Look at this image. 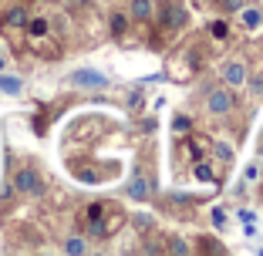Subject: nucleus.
<instances>
[{
	"label": "nucleus",
	"mask_w": 263,
	"mask_h": 256,
	"mask_svg": "<svg viewBox=\"0 0 263 256\" xmlns=\"http://www.w3.org/2000/svg\"><path fill=\"white\" fill-rule=\"evenodd\" d=\"M132 17L135 21H148L152 17V0H132Z\"/></svg>",
	"instance_id": "39448f33"
},
{
	"label": "nucleus",
	"mask_w": 263,
	"mask_h": 256,
	"mask_svg": "<svg viewBox=\"0 0 263 256\" xmlns=\"http://www.w3.org/2000/svg\"><path fill=\"white\" fill-rule=\"evenodd\" d=\"M165 24H169V27H179V24H182V10L169 7V10H165Z\"/></svg>",
	"instance_id": "ddd939ff"
},
{
	"label": "nucleus",
	"mask_w": 263,
	"mask_h": 256,
	"mask_svg": "<svg viewBox=\"0 0 263 256\" xmlns=\"http://www.w3.org/2000/svg\"><path fill=\"white\" fill-rule=\"evenodd\" d=\"M226 10H243V0H223Z\"/></svg>",
	"instance_id": "a211bd4d"
},
{
	"label": "nucleus",
	"mask_w": 263,
	"mask_h": 256,
	"mask_svg": "<svg viewBox=\"0 0 263 256\" xmlns=\"http://www.w3.org/2000/svg\"><path fill=\"white\" fill-rule=\"evenodd\" d=\"M196 179H206V182H209V179H213V172H209V165H196Z\"/></svg>",
	"instance_id": "dca6fc26"
},
{
	"label": "nucleus",
	"mask_w": 263,
	"mask_h": 256,
	"mask_svg": "<svg viewBox=\"0 0 263 256\" xmlns=\"http://www.w3.org/2000/svg\"><path fill=\"white\" fill-rule=\"evenodd\" d=\"M223 78H226V85H230V88L243 85V81H247V64H243V61H230L223 68Z\"/></svg>",
	"instance_id": "20e7f679"
},
{
	"label": "nucleus",
	"mask_w": 263,
	"mask_h": 256,
	"mask_svg": "<svg viewBox=\"0 0 263 256\" xmlns=\"http://www.w3.org/2000/svg\"><path fill=\"white\" fill-rule=\"evenodd\" d=\"M64 4H71V7H78V4H85V0H64Z\"/></svg>",
	"instance_id": "4be33fe9"
},
{
	"label": "nucleus",
	"mask_w": 263,
	"mask_h": 256,
	"mask_svg": "<svg viewBox=\"0 0 263 256\" xmlns=\"http://www.w3.org/2000/svg\"><path fill=\"white\" fill-rule=\"evenodd\" d=\"M125 27H128L125 14H111V34H125Z\"/></svg>",
	"instance_id": "9b49d317"
},
{
	"label": "nucleus",
	"mask_w": 263,
	"mask_h": 256,
	"mask_svg": "<svg viewBox=\"0 0 263 256\" xmlns=\"http://www.w3.org/2000/svg\"><path fill=\"white\" fill-rule=\"evenodd\" d=\"M24 27H27L34 37H44V34H47V21H41V17H37V21H27Z\"/></svg>",
	"instance_id": "9d476101"
},
{
	"label": "nucleus",
	"mask_w": 263,
	"mask_h": 256,
	"mask_svg": "<svg viewBox=\"0 0 263 256\" xmlns=\"http://www.w3.org/2000/svg\"><path fill=\"white\" fill-rule=\"evenodd\" d=\"M213 34H216V37H226V24H213Z\"/></svg>",
	"instance_id": "aec40b11"
},
{
	"label": "nucleus",
	"mask_w": 263,
	"mask_h": 256,
	"mask_svg": "<svg viewBox=\"0 0 263 256\" xmlns=\"http://www.w3.org/2000/svg\"><path fill=\"white\" fill-rule=\"evenodd\" d=\"M101 216H105V206H101V202H95V206H88V223H98Z\"/></svg>",
	"instance_id": "4468645a"
},
{
	"label": "nucleus",
	"mask_w": 263,
	"mask_h": 256,
	"mask_svg": "<svg viewBox=\"0 0 263 256\" xmlns=\"http://www.w3.org/2000/svg\"><path fill=\"white\" fill-rule=\"evenodd\" d=\"M64 249H68V253H85V240H81V236H71V240L64 243Z\"/></svg>",
	"instance_id": "f8f14e48"
},
{
	"label": "nucleus",
	"mask_w": 263,
	"mask_h": 256,
	"mask_svg": "<svg viewBox=\"0 0 263 256\" xmlns=\"http://www.w3.org/2000/svg\"><path fill=\"white\" fill-rule=\"evenodd\" d=\"M176 128H179V132H186V128H189V118L186 115H176Z\"/></svg>",
	"instance_id": "f3484780"
},
{
	"label": "nucleus",
	"mask_w": 263,
	"mask_h": 256,
	"mask_svg": "<svg viewBox=\"0 0 263 256\" xmlns=\"http://www.w3.org/2000/svg\"><path fill=\"white\" fill-rule=\"evenodd\" d=\"M128 195H132V199H145V195H148V182L142 175H135V179H132V186H128Z\"/></svg>",
	"instance_id": "0eeeda50"
},
{
	"label": "nucleus",
	"mask_w": 263,
	"mask_h": 256,
	"mask_svg": "<svg viewBox=\"0 0 263 256\" xmlns=\"http://www.w3.org/2000/svg\"><path fill=\"white\" fill-rule=\"evenodd\" d=\"M216 155L223 159V162H230V159H233V148L230 145H216Z\"/></svg>",
	"instance_id": "2eb2a0df"
},
{
	"label": "nucleus",
	"mask_w": 263,
	"mask_h": 256,
	"mask_svg": "<svg viewBox=\"0 0 263 256\" xmlns=\"http://www.w3.org/2000/svg\"><path fill=\"white\" fill-rule=\"evenodd\" d=\"M233 105H236V101H233V94H230V91H223V88L209 91V111H213V115H226Z\"/></svg>",
	"instance_id": "7ed1b4c3"
},
{
	"label": "nucleus",
	"mask_w": 263,
	"mask_h": 256,
	"mask_svg": "<svg viewBox=\"0 0 263 256\" xmlns=\"http://www.w3.org/2000/svg\"><path fill=\"white\" fill-rule=\"evenodd\" d=\"M0 91H4V94H21L24 91V81L21 78H10V74H0Z\"/></svg>",
	"instance_id": "423d86ee"
},
{
	"label": "nucleus",
	"mask_w": 263,
	"mask_h": 256,
	"mask_svg": "<svg viewBox=\"0 0 263 256\" xmlns=\"http://www.w3.org/2000/svg\"><path fill=\"white\" fill-rule=\"evenodd\" d=\"M71 85L74 88H91V91H101V88H108V78L105 74H98V71H91V68H78V71H71Z\"/></svg>",
	"instance_id": "f257e3e1"
},
{
	"label": "nucleus",
	"mask_w": 263,
	"mask_h": 256,
	"mask_svg": "<svg viewBox=\"0 0 263 256\" xmlns=\"http://www.w3.org/2000/svg\"><path fill=\"white\" fill-rule=\"evenodd\" d=\"M253 91H256V94H263V78H253Z\"/></svg>",
	"instance_id": "412c9836"
},
{
	"label": "nucleus",
	"mask_w": 263,
	"mask_h": 256,
	"mask_svg": "<svg viewBox=\"0 0 263 256\" xmlns=\"http://www.w3.org/2000/svg\"><path fill=\"white\" fill-rule=\"evenodd\" d=\"M260 21H263V14L260 10H243V27H250V31H253V27H260Z\"/></svg>",
	"instance_id": "1a4fd4ad"
},
{
	"label": "nucleus",
	"mask_w": 263,
	"mask_h": 256,
	"mask_svg": "<svg viewBox=\"0 0 263 256\" xmlns=\"http://www.w3.org/2000/svg\"><path fill=\"white\" fill-rule=\"evenodd\" d=\"M213 223H216V226H223V223H226V216H223V209H213Z\"/></svg>",
	"instance_id": "6ab92c4d"
},
{
	"label": "nucleus",
	"mask_w": 263,
	"mask_h": 256,
	"mask_svg": "<svg viewBox=\"0 0 263 256\" xmlns=\"http://www.w3.org/2000/svg\"><path fill=\"white\" fill-rule=\"evenodd\" d=\"M4 21H7L10 27H24V24H27V10H24V7H14V10H7V17H4Z\"/></svg>",
	"instance_id": "6e6552de"
},
{
	"label": "nucleus",
	"mask_w": 263,
	"mask_h": 256,
	"mask_svg": "<svg viewBox=\"0 0 263 256\" xmlns=\"http://www.w3.org/2000/svg\"><path fill=\"white\" fill-rule=\"evenodd\" d=\"M14 186H17V192H27V195H37L41 189H44L41 186V175L34 169H21L14 175Z\"/></svg>",
	"instance_id": "f03ea898"
},
{
	"label": "nucleus",
	"mask_w": 263,
	"mask_h": 256,
	"mask_svg": "<svg viewBox=\"0 0 263 256\" xmlns=\"http://www.w3.org/2000/svg\"><path fill=\"white\" fill-rule=\"evenodd\" d=\"M0 68H4V57H0Z\"/></svg>",
	"instance_id": "5701e85b"
}]
</instances>
